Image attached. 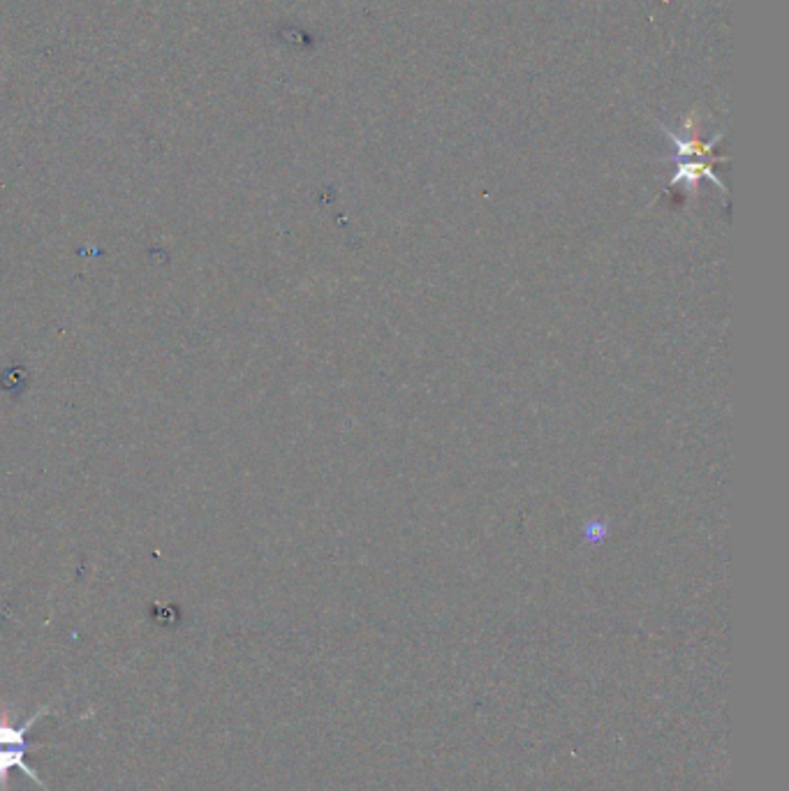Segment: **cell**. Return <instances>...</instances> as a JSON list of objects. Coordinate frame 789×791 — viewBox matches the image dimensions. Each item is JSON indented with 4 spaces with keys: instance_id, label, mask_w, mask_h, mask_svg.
I'll return each mask as SVG.
<instances>
[{
    "instance_id": "cell-1",
    "label": "cell",
    "mask_w": 789,
    "mask_h": 791,
    "mask_svg": "<svg viewBox=\"0 0 789 791\" xmlns=\"http://www.w3.org/2000/svg\"><path fill=\"white\" fill-rule=\"evenodd\" d=\"M49 711L51 706H44L33 717H28L26 722H14L10 711L5 706L0 708V791H7V782H10V773L14 768L24 771L33 782H38L40 787L47 789V785L40 780V775H35L33 768L26 764V752L33 748L31 741H28V731Z\"/></svg>"
}]
</instances>
